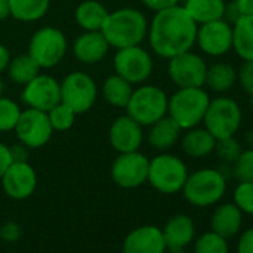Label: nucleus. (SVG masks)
Segmentation results:
<instances>
[{
	"mask_svg": "<svg viewBox=\"0 0 253 253\" xmlns=\"http://www.w3.org/2000/svg\"><path fill=\"white\" fill-rule=\"evenodd\" d=\"M143 137V126L126 113L118 116L109 126V143L118 154L139 151Z\"/></svg>",
	"mask_w": 253,
	"mask_h": 253,
	"instance_id": "17",
	"label": "nucleus"
},
{
	"mask_svg": "<svg viewBox=\"0 0 253 253\" xmlns=\"http://www.w3.org/2000/svg\"><path fill=\"white\" fill-rule=\"evenodd\" d=\"M232 176L238 182H253V149L246 148L232 163Z\"/></svg>",
	"mask_w": 253,
	"mask_h": 253,
	"instance_id": "34",
	"label": "nucleus"
},
{
	"mask_svg": "<svg viewBox=\"0 0 253 253\" xmlns=\"http://www.w3.org/2000/svg\"><path fill=\"white\" fill-rule=\"evenodd\" d=\"M133 85L121 78L119 75H110L109 78L104 79L103 86H101V95L113 107H124L128 103L131 94H133Z\"/></svg>",
	"mask_w": 253,
	"mask_h": 253,
	"instance_id": "28",
	"label": "nucleus"
},
{
	"mask_svg": "<svg viewBox=\"0 0 253 253\" xmlns=\"http://www.w3.org/2000/svg\"><path fill=\"white\" fill-rule=\"evenodd\" d=\"M209 103L210 97L204 86L179 88L171 97H169L167 115L185 131L203 122Z\"/></svg>",
	"mask_w": 253,
	"mask_h": 253,
	"instance_id": "3",
	"label": "nucleus"
},
{
	"mask_svg": "<svg viewBox=\"0 0 253 253\" xmlns=\"http://www.w3.org/2000/svg\"><path fill=\"white\" fill-rule=\"evenodd\" d=\"M67 52V39L57 27H42L33 33L29 42V55L41 69L58 66Z\"/></svg>",
	"mask_w": 253,
	"mask_h": 253,
	"instance_id": "8",
	"label": "nucleus"
},
{
	"mask_svg": "<svg viewBox=\"0 0 253 253\" xmlns=\"http://www.w3.org/2000/svg\"><path fill=\"white\" fill-rule=\"evenodd\" d=\"M149 23L145 14L134 8H121L109 12L101 29L110 48L121 49L140 45L148 36Z\"/></svg>",
	"mask_w": 253,
	"mask_h": 253,
	"instance_id": "2",
	"label": "nucleus"
},
{
	"mask_svg": "<svg viewBox=\"0 0 253 253\" xmlns=\"http://www.w3.org/2000/svg\"><path fill=\"white\" fill-rule=\"evenodd\" d=\"M237 84V69L226 63L217 61L207 66L204 86L214 92H226Z\"/></svg>",
	"mask_w": 253,
	"mask_h": 253,
	"instance_id": "27",
	"label": "nucleus"
},
{
	"mask_svg": "<svg viewBox=\"0 0 253 253\" xmlns=\"http://www.w3.org/2000/svg\"><path fill=\"white\" fill-rule=\"evenodd\" d=\"M234 204L243 213L253 216V182H238L234 191Z\"/></svg>",
	"mask_w": 253,
	"mask_h": 253,
	"instance_id": "36",
	"label": "nucleus"
},
{
	"mask_svg": "<svg viewBox=\"0 0 253 253\" xmlns=\"http://www.w3.org/2000/svg\"><path fill=\"white\" fill-rule=\"evenodd\" d=\"M3 94H5V82L2 78H0V97H2Z\"/></svg>",
	"mask_w": 253,
	"mask_h": 253,
	"instance_id": "49",
	"label": "nucleus"
},
{
	"mask_svg": "<svg viewBox=\"0 0 253 253\" xmlns=\"http://www.w3.org/2000/svg\"><path fill=\"white\" fill-rule=\"evenodd\" d=\"M113 70L131 85L145 84L154 70L151 54L140 45L121 48L113 57Z\"/></svg>",
	"mask_w": 253,
	"mask_h": 253,
	"instance_id": "9",
	"label": "nucleus"
},
{
	"mask_svg": "<svg viewBox=\"0 0 253 253\" xmlns=\"http://www.w3.org/2000/svg\"><path fill=\"white\" fill-rule=\"evenodd\" d=\"M143 3V6H146L148 9L154 11V12H160L169 8H173L176 5H180V0H140Z\"/></svg>",
	"mask_w": 253,
	"mask_h": 253,
	"instance_id": "40",
	"label": "nucleus"
},
{
	"mask_svg": "<svg viewBox=\"0 0 253 253\" xmlns=\"http://www.w3.org/2000/svg\"><path fill=\"white\" fill-rule=\"evenodd\" d=\"M244 140H246L247 148H252V149H253V128H252V130H249V131L246 133Z\"/></svg>",
	"mask_w": 253,
	"mask_h": 253,
	"instance_id": "47",
	"label": "nucleus"
},
{
	"mask_svg": "<svg viewBox=\"0 0 253 253\" xmlns=\"http://www.w3.org/2000/svg\"><path fill=\"white\" fill-rule=\"evenodd\" d=\"M195 45L209 57H222L232 51V26L223 18L200 24Z\"/></svg>",
	"mask_w": 253,
	"mask_h": 253,
	"instance_id": "14",
	"label": "nucleus"
},
{
	"mask_svg": "<svg viewBox=\"0 0 253 253\" xmlns=\"http://www.w3.org/2000/svg\"><path fill=\"white\" fill-rule=\"evenodd\" d=\"M167 249L163 229L155 225H143L125 237L122 253H164Z\"/></svg>",
	"mask_w": 253,
	"mask_h": 253,
	"instance_id": "18",
	"label": "nucleus"
},
{
	"mask_svg": "<svg viewBox=\"0 0 253 253\" xmlns=\"http://www.w3.org/2000/svg\"><path fill=\"white\" fill-rule=\"evenodd\" d=\"M21 115L20 106L9 97H0V133L14 131Z\"/></svg>",
	"mask_w": 253,
	"mask_h": 253,
	"instance_id": "32",
	"label": "nucleus"
},
{
	"mask_svg": "<svg viewBox=\"0 0 253 253\" xmlns=\"http://www.w3.org/2000/svg\"><path fill=\"white\" fill-rule=\"evenodd\" d=\"M232 49L243 61H253V15L241 17L232 26Z\"/></svg>",
	"mask_w": 253,
	"mask_h": 253,
	"instance_id": "26",
	"label": "nucleus"
},
{
	"mask_svg": "<svg viewBox=\"0 0 253 253\" xmlns=\"http://www.w3.org/2000/svg\"><path fill=\"white\" fill-rule=\"evenodd\" d=\"M216 139L204 128V126H192L180 136V148L189 158H206L213 154Z\"/></svg>",
	"mask_w": 253,
	"mask_h": 253,
	"instance_id": "21",
	"label": "nucleus"
},
{
	"mask_svg": "<svg viewBox=\"0 0 253 253\" xmlns=\"http://www.w3.org/2000/svg\"><path fill=\"white\" fill-rule=\"evenodd\" d=\"M61 101L67 104L76 115L86 113L97 100V85L85 72H72L60 84Z\"/></svg>",
	"mask_w": 253,
	"mask_h": 253,
	"instance_id": "10",
	"label": "nucleus"
},
{
	"mask_svg": "<svg viewBox=\"0 0 253 253\" xmlns=\"http://www.w3.org/2000/svg\"><path fill=\"white\" fill-rule=\"evenodd\" d=\"M11 149V155H12V161H27V149L24 145H17L9 148Z\"/></svg>",
	"mask_w": 253,
	"mask_h": 253,
	"instance_id": "43",
	"label": "nucleus"
},
{
	"mask_svg": "<svg viewBox=\"0 0 253 253\" xmlns=\"http://www.w3.org/2000/svg\"><path fill=\"white\" fill-rule=\"evenodd\" d=\"M149 160L139 151L119 154L110 169L113 182L125 189H134L148 182Z\"/></svg>",
	"mask_w": 253,
	"mask_h": 253,
	"instance_id": "13",
	"label": "nucleus"
},
{
	"mask_svg": "<svg viewBox=\"0 0 253 253\" xmlns=\"http://www.w3.org/2000/svg\"><path fill=\"white\" fill-rule=\"evenodd\" d=\"M237 253H253V228L246 229L237 243Z\"/></svg>",
	"mask_w": 253,
	"mask_h": 253,
	"instance_id": "39",
	"label": "nucleus"
},
{
	"mask_svg": "<svg viewBox=\"0 0 253 253\" xmlns=\"http://www.w3.org/2000/svg\"><path fill=\"white\" fill-rule=\"evenodd\" d=\"M109 48L101 32H84L73 42V55L82 64H97L107 55Z\"/></svg>",
	"mask_w": 253,
	"mask_h": 253,
	"instance_id": "19",
	"label": "nucleus"
},
{
	"mask_svg": "<svg viewBox=\"0 0 253 253\" xmlns=\"http://www.w3.org/2000/svg\"><path fill=\"white\" fill-rule=\"evenodd\" d=\"M186 201L195 207H210L219 203L226 192V179L217 169H200L182 188Z\"/></svg>",
	"mask_w": 253,
	"mask_h": 253,
	"instance_id": "4",
	"label": "nucleus"
},
{
	"mask_svg": "<svg viewBox=\"0 0 253 253\" xmlns=\"http://www.w3.org/2000/svg\"><path fill=\"white\" fill-rule=\"evenodd\" d=\"M8 17H11L9 0H0V21L6 20Z\"/></svg>",
	"mask_w": 253,
	"mask_h": 253,
	"instance_id": "46",
	"label": "nucleus"
},
{
	"mask_svg": "<svg viewBox=\"0 0 253 253\" xmlns=\"http://www.w3.org/2000/svg\"><path fill=\"white\" fill-rule=\"evenodd\" d=\"M51 0H9L11 17L23 23H35L43 18Z\"/></svg>",
	"mask_w": 253,
	"mask_h": 253,
	"instance_id": "29",
	"label": "nucleus"
},
{
	"mask_svg": "<svg viewBox=\"0 0 253 253\" xmlns=\"http://www.w3.org/2000/svg\"><path fill=\"white\" fill-rule=\"evenodd\" d=\"M164 253H185V249H174V247H167Z\"/></svg>",
	"mask_w": 253,
	"mask_h": 253,
	"instance_id": "48",
	"label": "nucleus"
},
{
	"mask_svg": "<svg viewBox=\"0 0 253 253\" xmlns=\"http://www.w3.org/2000/svg\"><path fill=\"white\" fill-rule=\"evenodd\" d=\"M241 12L235 3V0H229L228 3H225V12H223V20L226 23H229L231 26H234L240 18H241Z\"/></svg>",
	"mask_w": 253,
	"mask_h": 253,
	"instance_id": "41",
	"label": "nucleus"
},
{
	"mask_svg": "<svg viewBox=\"0 0 253 253\" xmlns=\"http://www.w3.org/2000/svg\"><path fill=\"white\" fill-rule=\"evenodd\" d=\"M21 100L27 107L48 112L61 101L60 82L54 76L39 73L35 79L24 85Z\"/></svg>",
	"mask_w": 253,
	"mask_h": 253,
	"instance_id": "15",
	"label": "nucleus"
},
{
	"mask_svg": "<svg viewBox=\"0 0 253 253\" xmlns=\"http://www.w3.org/2000/svg\"><path fill=\"white\" fill-rule=\"evenodd\" d=\"M194 253H229L228 240L213 231L204 232L195 240Z\"/></svg>",
	"mask_w": 253,
	"mask_h": 253,
	"instance_id": "31",
	"label": "nucleus"
},
{
	"mask_svg": "<svg viewBox=\"0 0 253 253\" xmlns=\"http://www.w3.org/2000/svg\"><path fill=\"white\" fill-rule=\"evenodd\" d=\"M169 97L166 91L157 85H140L125 106L126 115L137 121L142 126H149L167 115Z\"/></svg>",
	"mask_w": 253,
	"mask_h": 253,
	"instance_id": "6",
	"label": "nucleus"
},
{
	"mask_svg": "<svg viewBox=\"0 0 253 253\" xmlns=\"http://www.w3.org/2000/svg\"><path fill=\"white\" fill-rule=\"evenodd\" d=\"M186 164L176 155L160 154L149 160L148 182L161 194H177L188 179Z\"/></svg>",
	"mask_w": 253,
	"mask_h": 253,
	"instance_id": "7",
	"label": "nucleus"
},
{
	"mask_svg": "<svg viewBox=\"0 0 253 253\" xmlns=\"http://www.w3.org/2000/svg\"><path fill=\"white\" fill-rule=\"evenodd\" d=\"M207 66L201 55L189 49L169 58L167 72L177 88H200L204 86Z\"/></svg>",
	"mask_w": 253,
	"mask_h": 253,
	"instance_id": "12",
	"label": "nucleus"
},
{
	"mask_svg": "<svg viewBox=\"0 0 253 253\" xmlns=\"http://www.w3.org/2000/svg\"><path fill=\"white\" fill-rule=\"evenodd\" d=\"M243 225V211L234 203H223L216 207L211 214V231L223 238H232L237 235Z\"/></svg>",
	"mask_w": 253,
	"mask_h": 253,
	"instance_id": "20",
	"label": "nucleus"
},
{
	"mask_svg": "<svg viewBox=\"0 0 253 253\" xmlns=\"http://www.w3.org/2000/svg\"><path fill=\"white\" fill-rule=\"evenodd\" d=\"M14 131L18 142L29 149H39L45 146L54 133L48 113L32 107L21 110Z\"/></svg>",
	"mask_w": 253,
	"mask_h": 253,
	"instance_id": "11",
	"label": "nucleus"
},
{
	"mask_svg": "<svg viewBox=\"0 0 253 253\" xmlns=\"http://www.w3.org/2000/svg\"><path fill=\"white\" fill-rule=\"evenodd\" d=\"M2 186L12 200H26L38 186V174L27 161H12L2 176Z\"/></svg>",
	"mask_w": 253,
	"mask_h": 253,
	"instance_id": "16",
	"label": "nucleus"
},
{
	"mask_svg": "<svg viewBox=\"0 0 253 253\" xmlns=\"http://www.w3.org/2000/svg\"><path fill=\"white\" fill-rule=\"evenodd\" d=\"M163 235L167 247L185 249L195 238L194 220L186 214H176L167 220L163 229Z\"/></svg>",
	"mask_w": 253,
	"mask_h": 253,
	"instance_id": "23",
	"label": "nucleus"
},
{
	"mask_svg": "<svg viewBox=\"0 0 253 253\" xmlns=\"http://www.w3.org/2000/svg\"><path fill=\"white\" fill-rule=\"evenodd\" d=\"M11 52H9V49L5 46V45H2L0 43V73L2 72H5L6 69H8V64H9V61H11Z\"/></svg>",
	"mask_w": 253,
	"mask_h": 253,
	"instance_id": "44",
	"label": "nucleus"
},
{
	"mask_svg": "<svg viewBox=\"0 0 253 253\" xmlns=\"http://www.w3.org/2000/svg\"><path fill=\"white\" fill-rule=\"evenodd\" d=\"M235 3L243 17L253 15V0H235Z\"/></svg>",
	"mask_w": 253,
	"mask_h": 253,
	"instance_id": "45",
	"label": "nucleus"
},
{
	"mask_svg": "<svg viewBox=\"0 0 253 253\" xmlns=\"http://www.w3.org/2000/svg\"><path fill=\"white\" fill-rule=\"evenodd\" d=\"M148 142L154 149H158L161 152H166L171 149L182 136V128L176 124L174 119H171L169 115L163 116L157 122L148 126Z\"/></svg>",
	"mask_w": 253,
	"mask_h": 253,
	"instance_id": "22",
	"label": "nucleus"
},
{
	"mask_svg": "<svg viewBox=\"0 0 253 253\" xmlns=\"http://www.w3.org/2000/svg\"><path fill=\"white\" fill-rule=\"evenodd\" d=\"M46 113H48V118H49V122H51V126L54 131H67L75 124L76 113L63 101L55 104Z\"/></svg>",
	"mask_w": 253,
	"mask_h": 253,
	"instance_id": "33",
	"label": "nucleus"
},
{
	"mask_svg": "<svg viewBox=\"0 0 253 253\" xmlns=\"http://www.w3.org/2000/svg\"><path fill=\"white\" fill-rule=\"evenodd\" d=\"M0 237L8 243H14L21 237V228L15 222H8L0 228Z\"/></svg>",
	"mask_w": 253,
	"mask_h": 253,
	"instance_id": "38",
	"label": "nucleus"
},
{
	"mask_svg": "<svg viewBox=\"0 0 253 253\" xmlns=\"http://www.w3.org/2000/svg\"><path fill=\"white\" fill-rule=\"evenodd\" d=\"M109 11L97 0H85L75 11V20L84 32H101Z\"/></svg>",
	"mask_w": 253,
	"mask_h": 253,
	"instance_id": "24",
	"label": "nucleus"
},
{
	"mask_svg": "<svg viewBox=\"0 0 253 253\" xmlns=\"http://www.w3.org/2000/svg\"><path fill=\"white\" fill-rule=\"evenodd\" d=\"M237 82L247 94H253V61H243L237 69Z\"/></svg>",
	"mask_w": 253,
	"mask_h": 253,
	"instance_id": "37",
	"label": "nucleus"
},
{
	"mask_svg": "<svg viewBox=\"0 0 253 253\" xmlns=\"http://www.w3.org/2000/svg\"><path fill=\"white\" fill-rule=\"evenodd\" d=\"M250 107H252V110H253V94L250 95Z\"/></svg>",
	"mask_w": 253,
	"mask_h": 253,
	"instance_id": "50",
	"label": "nucleus"
},
{
	"mask_svg": "<svg viewBox=\"0 0 253 253\" xmlns=\"http://www.w3.org/2000/svg\"><path fill=\"white\" fill-rule=\"evenodd\" d=\"M225 3V0H185L182 6L192 18V21L200 26L210 21L222 20Z\"/></svg>",
	"mask_w": 253,
	"mask_h": 253,
	"instance_id": "25",
	"label": "nucleus"
},
{
	"mask_svg": "<svg viewBox=\"0 0 253 253\" xmlns=\"http://www.w3.org/2000/svg\"><path fill=\"white\" fill-rule=\"evenodd\" d=\"M243 112L240 104L231 97H216L210 100L203 118L204 128L216 139L234 137L241 126Z\"/></svg>",
	"mask_w": 253,
	"mask_h": 253,
	"instance_id": "5",
	"label": "nucleus"
},
{
	"mask_svg": "<svg viewBox=\"0 0 253 253\" xmlns=\"http://www.w3.org/2000/svg\"><path fill=\"white\" fill-rule=\"evenodd\" d=\"M12 164V155H11V149L9 146H6L5 143L0 142V179L5 174L6 169Z\"/></svg>",
	"mask_w": 253,
	"mask_h": 253,
	"instance_id": "42",
	"label": "nucleus"
},
{
	"mask_svg": "<svg viewBox=\"0 0 253 253\" xmlns=\"http://www.w3.org/2000/svg\"><path fill=\"white\" fill-rule=\"evenodd\" d=\"M6 70L9 79L23 86L41 73V67L29 54H21L11 58Z\"/></svg>",
	"mask_w": 253,
	"mask_h": 253,
	"instance_id": "30",
	"label": "nucleus"
},
{
	"mask_svg": "<svg viewBox=\"0 0 253 253\" xmlns=\"http://www.w3.org/2000/svg\"><path fill=\"white\" fill-rule=\"evenodd\" d=\"M243 151L241 143L234 137H226V139H219L216 140V146H214V154L216 157L223 163V164H229L232 166V163L237 160V157L240 155V152Z\"/></svg>",
	"mask_w": 253,
	"mask_h": 253,
	"instance_id": "35",
	"label": "nucleus"
},
{
	"mask_svg": "<svg viewBox=\"0 0 253 253\" xmlns=\"http://www.w3.org/2000/svg\"><path fill=\"white\" fill-rule=\"evenodd\" d=\"M198 26L186 14L182 5L155 12L149 29L148 39L151 49L161 58H171L195 45Z\"/></svg>",
	"mask_w": 253,
	"mask_h": 253,
	"instance_id": "1",
	"label": "nucleus"
}]
</instances>
